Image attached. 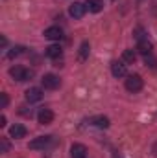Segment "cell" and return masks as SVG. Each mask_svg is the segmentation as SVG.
<instances>
[{
    "instance_id": "603a6c76",
    "label": "cell",
    "mask_w": 157,
    "mask_h": 158,
    "mask_svg": "<svg viewBox=\"0 0 157 158\" xmlns=\"http://www.w3.org/2000/svg\"><path fill=\"white\" fill-rule=\"evenodd\" d=\"M0 127H6V118H4V116L0 118Z\"/></svg>"
},
{
    "instance_id": "6da1fadb",
    "label": "cell",
    "mask_w": 157,
    "mask_h": 158,
    "mask_svg": "<svg viewBox=\"0 0 157 158\" xmlns=\"http://www.w3.org/2000/svg\"><path fill=\"white\" fill-rule=\"evenodd\" d=\"M9 76L17 81H30L34 77V72L24 66H13V68H9Z\"/></svg>"
},
{
    "instance_id": "8fae6325",
    "label": "cell",
    "mask_w": 157,
    "mask_h": 158,
    "mask_svg": "<svg viewBox=\"0 0 157 158\" xmlns=\"http://www.w3.org/2000/svg\"><path fill=\"white\" fill-rule=\"evenodd\" d=\"M89 123L98 127V129H107L109 127V118L107 116H94V118L89 119Z\"/></svg>"
},
{
    "instance_id": "7a4b0ae2",
    "label": "cell",
    "mask_w": 157,
    "mask_h": 158,
    "mask_svg": "<svg viewBox=\"0 0 157 158\" xmlns=\"http://www.w3.org/2000/svg\"><path fill=\"white\" fill-rule=\"evenodd\" d=\"M142 85H144V81H142V77H141L139 74L128 76V79H126V90H129V92H139V90H142Z\"/></svg>"
},
{
    "instance_id": "30bf717a",
    "label": "cell",
    "mask_w": 157,
    "mask_h": 158,
    "mask_svg": "<svg viewBox=\"0 0 157 158\" xmlns=\"http://www.w3.org/2000/svg\"><path fill=\"white\" fill-rule=\"evenodd\" d=\"M9 136H11V138H15V140L24 138V136H26V127H24V125H20V123H15V125L9 129Z\"/></svg>"
},
{
    "instance_id": "d6986e66",
    "label": "cell",
    "mask_w": 157,
    "mask_h": 158,
    "mask_svg": "<svg viewBox=\"0 0 157 158\" xmlns=\"http://www.w3.org/2000/svg\"><path fill=\"white\" fill-rule=\"evenodd\" d=\"M144 63H146V66H152V68H157V61L154 59V57H152V55H146Z\"/></svg>"
},
{
    "instance_id": "5bb4252c",
    "label": "cell",
    "mask_w": 157,
    "mask_h": 158,
    "mask_svg": "<svg viewBox=\"0 0 157 158\" xmlns=\"http://www.w3.org/2000/svg\"><path fill=\"white\" fill-rule=\"evenodd\" d=\"M111 74H113L115 77H124V76H126V64H122V63H118V61H113V63H111Z\"/></svg>"
},
{
    "instance_id": "7c38bea8",
    "label": "cell",
    "mask_w": 157,
    "mask_h": 158,
    "mask_svg": "<svg viewBox=\"0 0 157 158\" xmlns=\"http://www.w3.org/2000/svg\"><path fill=\"white\" fill-rule=\"evenodd\" d=\"M44 53H46V57H50V59H59V57L63 55V50H61V46L52 44V46H48V48L44 50Z\"/></svg>"
},
{
    "instance_id": "9a60e30c",
    "label": "cell",
    "mask_w": 157,
    "mask_h": 158,
    "mask_svg": "<svg viewBox=\"0 0 157 158\" xmlns=\"http://www.w3.org/2000/svg\"><path fill=\"white\" fill-rule=\"evenodd\" d=\"M85 6H87V9L92 11V13H100V11L104 9V2H102V0H87Z\"/></svg>"
},
{
    "instance_id": "8992f818",
    "label": "cell",
    "mask_w": 157,
    "mask_h": 158,
    "mask_svg": "<svg viewBox=\"0 0 157 158\" xmlns=\"http://www.w3.org/2000/svg\"><path fill=\"white\" fill-rule=\"evenodd\" d=\"M43 99V90L37 88V86H34V88H28L26 90V101L28 103H37Z\"/></svg>"
},
{
    "instance_id": "5b68a950",
    "label": "cell",
    "mask_w": 157,
    "mask_h": 158,
    "mask_svg": "<svg viewBox=\"0 0 157 158\" xmlns=\"http://www.w3.org/2000/svg\"><path fill=\"white\" fill-rule=\"evenodd\" d=\"M85 9H87L85 4L74 2V4H70V7H69V15H70L72 19H81V17L85 15Z\"/></svg>"
},
{
    "instance_id": "9c48e42d",
    "label": "cell",
    "mask_w": 157,
    "mask_h": 158,
    "mask_svg": "<svg viewBox=\"0 0 157 158\" xmlns=\"http://www.w3.org/2000/svg\"><path fill=\"white\" fill-rule=\"evenodd\" d=\"M70 156L72 158H87V147L81 143H72L70 147Z\"/></svg>"
},
{
    "instance_id": "ac0fdd59",
    "label": "cell",
    "mask_w": 157,
    "mask_h": 158,
    "mask_svg": "<svg viewBox=\"0 0 157 158\" xmlns=\"http://www.w3.org/2000/svg\"><path fill=\"white\" fill-rule=\"evenodd\" d=\"M89 50H91L89 42H87V40L81 42V46H79V59H81V61H85V59L89 57Z\"/></svg>"
},
{
    "instance_id": "2e32d148",
    "label": "cell",
    "mask_w": 157,
    "mask_h": 158,
    "mask_svg": "<svg viewBox=\"0 0 157 158\" xmlns=\"http://www.w3.org/2000/svg\"><path fill=\"white\" fill-rule=\"evenodd\" d=\"M20 53H24V46H15V48H11V50L6 53V57H7V59H15V57H19Z\"/></svg>"
},
{
    "instance_id": "ffe728a7",
    "label": "cell",
    "mask_w": 157,
    "mask_h": 158,
    "mask_svg": "<svg viewBox=\"0 0 157 158\" xmlns=\"http://www.w3.org/2000/svg\"><path fill=\"white\" fill-rule=\"evenodd\" d=\"M7 103H9L7 94H0V107H2V109H6V107H7Z\"/></svg>"
},
{
    "instance_id": "e0dca14e",
    "label": "cell",
    "mask_w": 157,
    "mask_h": 158,
    "mask_svg": "<svg viewBox=\"0 0 157 158\" xmlns=\"http://www.w3.org/2000/svg\"><path fill=\"white\" fill-rule=\"evenodd\" d=\"M122 59L126 61V63H135L137 61V53L133 52V50H124V53H122Z\"/></svg>"
},
{
    "instance_id": "3957f363",
    "label": "cell",
    "mask_w": 157,
    "mask_h": 158,
    "mask_svg": "<svg viewBox=\"0 0 157 158\" xmlns=\"http://www.w3.org/2000/svg\"><path fill=\"white\" fill-rule=\"evenodd\" d=\"M50 143H52V136H39V138H34L28 147L34 151H39V149H46Z\"/></svg>"
},
{
    "instance_id": "4fadbf2b",
    "label": "cell",
    "mask_w": 157,
    "mask_h": 158,
    "mask_svg": "<svg viewBox=\"0 0 157 158\" xmlns=\"http://www.w3.org/2000/svg\"><path fill=\"white\" fill-rule=\"evenodd\" d=\"M137 50L146 57V55H152V50H154V46H152V42L148 39H144V40H139V44H137Z\"/></svg>"
},
{
    "instance_id": "7402d4cb",
    "label": "cell",
    "mask_w": 157,
    "mask_h": 158,
    "mask_svg": "<svg viewBox=\"0 0 157 158\" xmlns=\"http://www.w3.org/2000/svg\"><path fill=\"white\" fill-rule=\"evenodd\" d=\"M7 149H9V143H7V140L4 138V140H2V153H7Z\"/></svg>"
},
{
    "instance_id": "52a82bcc",
    "label": "cell",
    "mask_w": 157,
    "mask_h": 158,
    "mask_svg": "<svg viewBox=\"0 0 157 158\" xmlns=\"http://www.w3.org/2000/svg\"><path fill=\"white\" fill-rule=\"evenodd\" d=\"M44 37L50 39V40H59L61 37H63V31H61L59 26H50V28L44 30Z\"/></svg>"
},
{
    "instance_id": "277c9868",
    "label": "cell",
    "mask_w": 157,
    "mask_h": 158,
    "mask_svg": "<svg viewBox=\"0 0 157 158\" xmlns=\"http://www.w3.org/2000/svg\"><path fill=\"white\" fill-rule=\"evenodd\" d=\"M41 83H43V86L48 88V90H56V88L61 86V79L57 77V76H54V74H46L44 77L41 79Z\"/></svg>"
},
{
    "instance_id": "ba28073f",
    "label": "cell",
    "mask_w": 157,
    "mask_h": 158,
    "mask_svg": "<svg viewBox=\"0 0 157 158\" xmlns=\"http://www.w3.org/2000/svg\"><path fill=\"white\" fill-rule=\"evenodd\" d=\"M37 118H39L41 125H48V123L54 121V112H52L50 109H41L39 114H37Z\"/></svg>"
},
{
    "instance_id": "44dd1931",
    "label": "cell",
    "mask_w": 157,
    "mask_h": 158,
    "mask_svg": "<svg viewBox=\"0 0 157 158\" xmlns=\"http://www.w3.org/2000/svg\"><path fill=\"white\" fill-rule=\"evenodd\" d=\"M22 116H26V118H32V110H28L26 107H20V110H19Z\"/></svg>"
}]
</instances>
